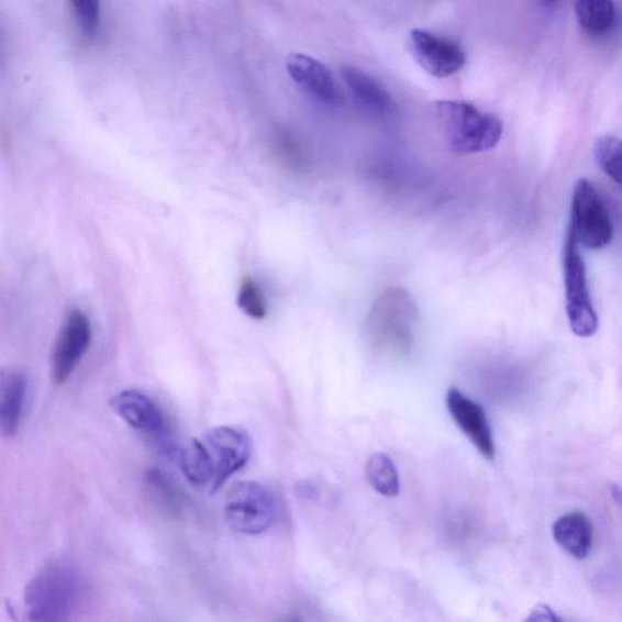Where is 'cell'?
<instances>
[{
    "instance_id": "23",
    "label": "cell",
    "mask_w": 622,
    "mask_h": 622,
    "mask_svg": "<svg viewBox=\"0 0 622 622\" xmlns=\"http://www.w3.org/2000/svg\"><path fill=\"white\" fill-rule=\"evenodd\" d=\"M78 19L82 22L87 33H95L99 26L100 10L97 2L91 0H78L74 3Z\"/></svg>"
},
{
    "instance_id": "2",
    "label": "cell",
    "mask_w": 622,
    "mask_h": 622,
    "mask_svg": "<svg viewBox=\"0 0 622 622\" xmlns=\"http://www.w3.org/2000/svg\"><path fill=\"white\" fill-rule=\"evenodd\" d=\"M80 598L76 570L66 563L44 567L27 585L24 608L8 607L15 622H70Z\"/></svg>"
},
{
    "instance_id": "22",
    "label": "cell",
    "mask_w": 622,
    "mask_h": 622,
    "mask_svg": "<svg viewBox=\"0 0 622 622\" xmlns=\"http://www.w3.org/2000/svg\"><path fill=\"white\" fill-rule=\"evenodd\" d=\"M276 146H278L281 157L291 167L299 169L304 167V158L301 148L296 144L293 137L282 132L276 136Z\"/></svg>"
},
{
    "instance_id": "13",
    "label": "cell",
    "mask_w": 622,
    "mask_h": 622,
    "mask_svg": "<svg viewBox=\"0 0 622 622\" xmlns=\"http://www.w3.org/2000/svg\"><path fill=\"white\" fill-rule=\"evenodd\" d=\"M27 393V378L15 368H0V434L14 436L20 427Z\"/></svg>"
},
{
    "instance_id": "21",
    "label": "cell",
    "mask_w": 622,
    "mask_h": 622,
    "mask_svg": "<svg viewBox=\"0 0 622 622\" xmlns=\"http://www.w3.org/2000/svg\"><path fill=\"white\" fill-rule=\"evenodd\" d=\"M146 486L152 490L158 502H163L169 510H175L178 506V495L171 480L164 474V470L152 468L145 474Z\"/></svg>"
},
{
    "instance_id": "9",
    "label": "cell",
    "mask_w": 622,
    "mask_h": 622,
    "mask_svg": "<svg viewBox=\"0 0 622 622\" xmlns=\"http://www.w3.org/2000/svg\"><path fill=\"white\" fill-rule=\"evenodd\" d=\"M409 48L423 70L437 78L457 74L467 62L464 49L457 43L429 31H412Z\"/></svg>"
},
{
    "instance_id": "4",
    "label": "cell",
    "mask_w": 622,
    "mask_h": 622,
    "mask_svg": "<svg viewBox=\"0 0 622 622\" xmlns=\"http://www.w3.org/2000/svg\"><path fill=\"white\" fill-rule=\"evenodd\" d=\"M568 232L578 245L601 249L612 242L614 226L601 193L587 179L575 184Z\"/></svg>"
},
{
    "instance_id": "24",
    "label": "cell",
    "mask_w": 622,
    "mask_h": 622,
    "mask_svg": "<svg viewBox=\"0 0 622 622\" xmlns=\"http://www.w3.org/2000/svg\"><path fill=\"white\" fill-rule=\"evenodd\" d=\"M523 622H564L547 604H537L530 610Z\"/></svg>"
},
{
    "instance_id": "5",
    "label": "cell",
    "mask_w": 622,
    "mask_h": 622,
    "mask_svg": "<svg viewBox=\"0 0 622 622\" xmlns=\"http://www.w3.org/2000/svg\"><path fill=\"white\" fill-rule=\"evenodd\" d=\"M563 270L571 331L581 338L592 337L598 330V318L591 301L585 260L578 242L569 232L563 248Z\"/></svg>"
},
{
    "instance_id": "14",
    "label": "cell",
    "mask_w": 622,
    "mask_h": 622,
    "mask_svg": "<svg viewBox=\"0 0 622 622\" xmlns=\"http://www.w3.org/2000/svg\"><path fill=\"white\" fill-rule=\"evenodd\" d=\"M552 535L556 543L576 559H585L593 546L595 527L582 512H570L553 523Z\"/></svg>"
},
{
    "instance_id": "1",
    "label": "cell",
    "mask_w": 622,
    "mask_h": 622,
    "mask_svg": "<svg viewBox=\"0 0 622 622\" xmlns=\"http://www.w3.org/2000/svg\"><path fill=\"white\" fill-rule=\"evenodd\" d=\"M419 319L418 304L406 288H387L365 322L368 345L385 358H406L416 347Z\"/></svg>"
},
{
    "instance_id": "18",
    "label": "cell",
    "mask_w": 622,
    "mask_h": 622,
    "mask_svg": "<svg viewBox=\"0 0 622 622\" xmlns=\"http://www.w3.org/2000/svg\"><path fill=\"white\" fill-rule=\"evenodd\" d=\"M366 478L371 488L386 498L400 492V478L393 460L385 454H375L366 465Z\"/></svg>"
},
{
    "instance_id": "19",
    "label": "cell",
    "mask_w": 622,
    "mask_h": 622,
    "mask_svg": "<svg viewBox=\"0 0 622 622\" xmlns=\"http://www.w3.org/2000/svg\"><path fill=\"white\" fill-rule=\"evenodd\" d=\"M595 158L599 168L614 182L621 181V142L615 135H603L595 145Z\"/></svg>"
},
{
    "instance_id": "16",
    "label": "cell",
    "mask_w": 622,
    "mask_h": 622,
    "mask_svg": "<svg viewBox=\"0 0 622 622\" xmlns=\"http://www.w3.org/2000/svg\"><path fill=\"white\" fill-rule=\"evenodd\" d=\"M575 15L582 31L593 38L608 36L618 22L617 5L609 0H580L575 4Z\"/></svg>"
},
{
    "instance_id": "8",
    "label": "cell",
    "mask_w": 622,
    "mask_h": 622,
    "mask_svg": "<svg viewBox=\"0 0 622 622\" xmlns=\"http://www.w3.org/2000/svg\"><path fill=\"white\" fill-rule=\"evenodd\" d=\"M207 451L214 465L212 492L221 490L236 471L244 468L251 458L253 444L247 432L235 427H216L204 435Z\"/></svg>"
},
{
    "instance_id": "6",
    "label": "cell",
    "mask_w": 622,
    "mask_h": 622,
    "mask_svg": "<svg viewBox=\"0 0 622 622\" xmlns=\"http://www.w3.org/2000/svg\"><path fill=\"white\" fill-rule=\"evenodd\" d=\"M224 515L234 532L260 535L267 532L275 521V499L262 484L241 481L227 493Z\"/></svg>"
},
{
    "instance_id": "17",
    "label": "cell",
    "mask_w": 622,
    "mask_h": 622,
    "mask_svg": "<svg viewBox=\"0 0 622 622\" xmlns=\"http://www.w3.org/2000/svg\"><path fill=\"white\" fill-rule=\"evenodd\" d=\"M180 468L182 475L195 487H204L214 479V465L206 445L200 441H191L181 448Z\"/></svg>"
},
{
    "instance_id": "11",
    "label": "cell",
    "mask_w": 622,
    "mask_h": 622,
    "mask_svg": "<svg viewBox=\"0 0 622 622\" xmlns=\"http://www.w3.org/2000/svg\"><path fill=\"white\" fill-rule=\"evenodd\" d=\"M287 70L295 82L311 97L335 105L340 101V93L335 79L329 68L315 57L296 53L288 56Z\"/></svg>"
},
{
    "instance_id": "12",
    "label": "cell",
    "mask_w": 622,
    "mask_h": 622,
    "mask_svg": "<svg viewBox=\"0 0 622 622\" xmlns=\"http://www.w3.org/2000/svg\"><path fill=\"white\" fill-rule=\"evenodd\" d=\"M110 406L114 412L132 429L156 434L164 432L166 419L156 402L140 390L129 389L114 396Z\"/></svg>"
},
{
    "instance_id": "10",
    "label": "cell",
    "mask_w": 622,
    "mask_h": 622,
    "mask_svg": "<svg viewBox=\"0 0 622 622\" xmlns=\"http://www.w3.org/2000/svg\"><path fill=\"white\" fill-rule=\"evenodd\" d=\"M446 407L458 429L478 448L480 455L492 460L497 451L486 411L457 388L448 389Z\"/></svg>"
},
{
    "instance_id": "20",
    "label": "cell",
    "mask_w": 622,
    "mask_h": 622,
    "mask_svg": "<svg viewBox=\"0 0 622 622\" xmlns=\"http://www.w3.org/2000/svg\"><path fill=\"white\" fill-rule=\"evenodd\" d=\"M237 306L242 313L251 319L263 320L267 318L268 304L260 287L251 278L242 280L238 295Z\"/></svg>"
},
{
    "instance_id": "15",
    "label": "cell",
    "mask_w": 622,
    "mask_h": 622,
    "mask_svg": "<svg viewBox=\"0 0 622 622\" xmlns=\"http://www.w3.org/2000/svg\"><path fill=\"white\" fill-rule=\"evenodd\" d=\"M342 78L359 105L377 114L395 110V101L388 91L371 75L355 66H343Z\"/></svg>"
},
{
    "instance_id": "3",
    "label": "cell",
    "mask_w": 622,
    "mask_h": 622,
    "mask_svg": "<svg viewBox=\"0 0 622 622\" xmlns=\"http://www.w3.org/2000/svg\"><path fill=\"white\" fill-rule=\"evenodd\" d=\"M434 118L447 147L456 154L489 152L503 134V123L497 114L482 112L466 101H437Z\"/></svg>"
},
{
    "instance_id": "7",
    "label": "cell",
    "mask_w": 622,
    "mask_h": 622,
    "mask_svg": "<svg viewBox=\"0 0 622 622\" xmlns=\"http://www.w3.org/2000/svg\"><path fill=\"white\" fill-rule=\"evenodd\" d=\"M93 340L90 320L80 309H73L63 322L53 352V379L63 386L85 358Z\"/></svg>"
}]
</instances>
